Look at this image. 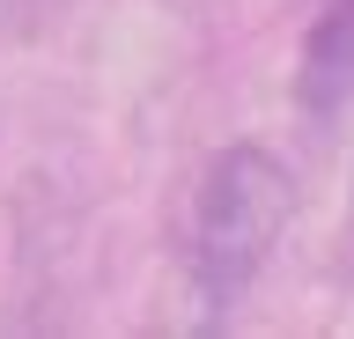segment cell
I'll return each instance as SVG.
<instances>
[{
    "label": "cell",
    "mask_w": 354,
    "mask_h": 339,
    "mask_svg": "<svg viewBox=\"0 0 354 339\" xmlns=\"http://www.w3.org/2000/svg\"><path fill=\"white\" fill-rule=\"evenodd\" d=\"M288 214H295V177L266 148H221L207 162L199 184V214H192V273L207 302H236L259 266L273 258Z\"/></svg>",
    "instance_id": "cell-1"
},
{
    "label": "cell",
    "mask_w": 354,
    "mask_h": 339,
    "mask_svg": "<svg viewBox=\"0 0 354 339\" xmlns=\"http://www.w3.org/2000/svg\"><path fill=\"white\" fill-rule=\"evenodd\" d=\"M52 15H59V0H0V45L8 37H37Z\"/></svg>",
    "instance_id": "cell-3"
},
{
    "label": "cell",
    "mask_w": 354,
    "mask_h": 339,
    "mask_svg": "<svg viewBox=\"0 0 354 339\" xmlns=\"http://www.w3.org/2000/svg\"><path fill=\"white\" fill-rule=\"evenodd\" d=\"M347 89H354V0H332L317 15V30H310V52H303V104L332 111Z\"/></svg>",
    "instance_id": "cell-2"
}]
</instances>
